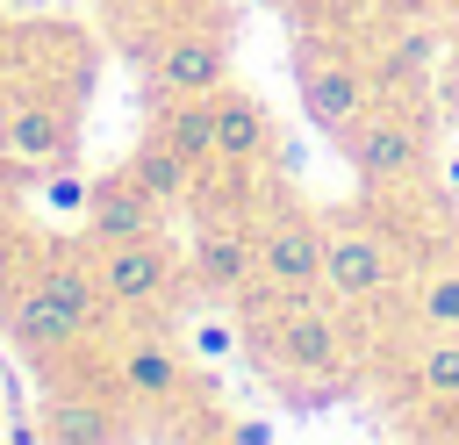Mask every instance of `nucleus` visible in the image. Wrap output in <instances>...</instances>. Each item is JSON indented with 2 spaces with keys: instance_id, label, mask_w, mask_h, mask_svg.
<instances>
[{
  "instance_id": "nucleus-1",
  "label": "nucleus",
  "mask_w": 459,
  "mask_h": 445,
  "mask_svg": "<svg viewBox=\"0 0 459 445\" xmlns=\"http://www.w3.org/2000/svg\"><path fill=\"white\" fill-rule=\"evenodd\" d=\"M258 359L280 388L330 395L351 373V337L337 323V301L330 294H273V316L258 323Z\"/></svg>"
},
{
  "instance_id": "nucleus-2",
  "label": "nucleus",
  "mask_w": 459,
  "mask_h": 445,
  "mask_svg": "<svg viewBox=\"0 0 459 445\" xmlns=\"http://www.w3.org/2000/svg\"><path fill=\"white\" fill-rule=\"evenodd\" d=\"M100 316H108V301H100L93 266H79V258H50V266L14 294V309H7V337H14V352H29V359H57V352H72Z\"/></svg>"
},
{
  "instance_id": "nucleus-3",
  "label": "nucleus",
  "mask_w": 459,
  "mask_h": 445,
  "mask_svg": "<svg viewBox=\"0 0 459 445\" xmlns=\"http://www.w3.org/2000/svg\"><path fill=\"white\" fill-rule=\"evenodd\" d=\"M323 294L337 309H373L394 294V244L373 215H323Z\"/></svg>"
},
{
  "instance_id": "nucleus-4",
  "label": "nucleus",
  "mask_w": 459,
  "mask_h": 445,
  "mask_svg": "<svg viewBox=\"0 0 459 445\" xmlns=\"http://www.w3.org/2000/svg\"><path fill=\"white\" fill-rule=\"evenodd\" d=\"M344 158H351V172L359 179H373V187H409V179H423L430 172V129L409 115V108H387V100H373L344 136H330Z\"/></svg>"
},
{
  "instance_id": "nucleus-5",
  "label": "nucleus",
  "mask_w": 459,
  "mask_h": 445,
  "mask_svg": "<svg viewBox=\"0 0 459 445\" xmlns=\"http://www.w3.org/2000/svg\"><path fill=\"white\" fill-rule=\"evenodd\" d=\"M258 237V287L265 294H323V215L280 201L251 222Z\"/></svg>"
},
{
  "instance_id": "nucleus-6",
  "label": "nucleus",
  "mask_w": 459,
  "mask_h": 445,
  "mask_svg": "<svg viewBox=\"0 0 459 445\" xmlns=\"http://www.w3.org/2000/svg\"><path fill=\"white\" fill-rule=\"evenodd\" d=\"M93 280H100V301H108V309H158V301L179 287V258H172V244L151 230V237L93 244Z\"/></svg>"
},
{
  "instance_id": "nucleus-7",
  "label": "nucleus",
  "mask_w": 459,
  "mask_h": 445,
  "mask_svg": "<svg viewBox=\"0 0 459 445\" xmlns=\"http://www.w3.org/2000/svg\"><path fill=\"white\" fill-rule=\"evenodd\" d=\"M380 100L373 72L344 50H301V115L323 129V136H344L366 108Z\"/></svg>"
},
{
  "instance_id": "nucleus-8",
  "label": "nucleus",
  "mask_w": 459,
  "mask_h": 445,
  "mask_svg": "<svg viewBox=\"0 0 459 445\" xmlns=\"http://www.w3.org/2000/svg\"><path fill=\"white\" fill-rule=\"evenodd\" d=\"M230 86V36L222 29H172L151 50V93L179 100V93H215Z\"/></svg>"
},
{
  "instance_id": "nucleus-9",
  "label": "nucleus",
  "mask_w": 459,
  "mask_h": 445,
  "mask_svg": "<svg viewBox=\"0 0 459 445\" xmlns=\"http://www.w3.org/2000/svg\"><path fill=\"white\" fill-rule=\"evenodd\" d=\"M165 222V201L122 165V172H108V179H93V194H86V244H122V237H151Z\"/></svg>"
},
{
  "instance_id": "nucleus-10",
  "label": "nucleus",
  "mask_w": 459,
  "mask_h": 445,
  "mask_svg": "<svg viewBox=\"0 0 459 445\" xmlns=\"http://www.w3.org/2000/svg\"><path fill=\"white\" fill-rule=\"evenodd\" d=\"M115 380L136 409H165V402L186 395V352L172 337H129L115 352Z\"/></svg>"
},
{
  "instance_id": "nucleus-11",
  "label": "nucleus",
  "mask_w": 459,
  "mask_h": 445,
  "mask_svg": "<svg viewBox=\"0 0 459 445\" xmlns=\"http://www.w3.org/2000/svg\"><path fill=\"white\" fill-rule=\"evenodd\" d=\"M194 280L208 294H244L258 287V237L244 222H201L194 230Z\"/></svg>"
},
{
  "instance_id": "nucleus-12",
  "label": "nucleus",
  "mask_w": 459,
  "mask_h": 445,
  "mask_svg": "<svg viewBox=\"0 0 459 445\" xmlns=\"http://www.w3.org/2000/svg\"><path fill=\"white\" fill-rule=\"evenodd\" d=\"M265 151H273V115L251 93L215 86V165L222 172H251Z\"/></svg>"
},
{
  "instance_id": "nucleus-13",
  "label": "nucleus",
  "mask_w": 459,
  "mask_h": 445,
  "mask_svg": "<svg viewBox=\"0 0 459 445\" xmlns=\"http://www.w3.org/2000/svg\"><path fill=\"white\" fill-rule=\"evenodd\" d=\"M0 144H7V158H22V165H57V158L72 151V122H65V108H50V100H22V108L7 115V129H0Z\"/></svg>"
},
{
  "instance_id": "nucleus-14",
  "label": "nucleus",
  "mask_w": 459,
  "mask_h": 445,
  "mask_svg": "<svg viewBox=\"0 0 459 445\" xmlns=\"http://www.w3.org/2000/svg\"><path fill=\"white\" fill-rule=\"evenodd\" d=\"M158 136L194 158V165H215V93H179V100H158Z\"/></svg>"
},
{
  "instance_id": "nucleus-15",
  "label": "nucleus",
  "mask_w": 459,
  "mask_h": 445,
  "mask_svg": "<svg viewBox=\"0 0 459 445\" xmlns=\"http://www.w3.org/2000/svg\"><path fill=\"white\" fill-rule=\"evenodd\" d=\"M129 172H136V179H143V187H151L165 208H172V201H186V194H194V179H201V165H194V158H179V151H172L158 129H151V136L129 151Z\"/></svg>"
},
{
  "instance_id": "nucleus-16",
  "label": "nucleus",
  "mask_w": 459,
  "mask_h": 445,
  "mask_svg": "<svg viewBox=\"0 0 459 445\" xmlns=\"http://www.w3.org/2000/svg\"><path fill=\"white\" fill-rule=\"evenodd\" d=\"M416 395L430 409H459V330H423V345H416Z\"/></svg>"
},
{
  "instance_id": "nucleus-17",
  "label": "nucleus",
  "mask_w": 459,
  "mask_h": 445,
  "mask_svg": "<svg viewBox=\"0 0 459 445\" xmlns=\"http://www.w3.org/2000/svg\"><path fill=\"white\" fill-rule=\"evenodd\" d=\"M43 438H50V445H115V438H136V431L115 423L100 402H50Z\"/></svg>"
},
{
  "instance_id": "nucleus-18",
  "label": "nucleus",
  "mask_w": 459,
  "mask_h": 445,
  "mask_svg": "<svg viewBox=\"0 0 459 445\" xmlns=\"http://www.w3.org/2000/svg\"><path fill=\"white\" fill-rule=\"evenodd\" d=\"M416 323L423 330H459V258H437L416 280Z\"/></svg>"
},
{
  "instance_id": "nucleus-19",
  "label": "nucleus",
  "mask_w": 459,
  "mask_h": 445,
  "mask_svg": "<svg viewBox=\"0 0 459 445\" xmlns=\"http://www.w3.org/2000/svg\"><path fill=\"white\" fill-rule=\"evenodd\" d=\"M186 352H194V359H230V352H237V323H230V316H194Z\"/></svg>"
},
{
  "instance_id": "nucleus-20",
  "label": "nucleus",
  "mask_w": 459,
  "mask_h": 445,
  "mask_svg": "<svg viewBox=\"0 0 459 445\" xmlns=\"http://www.w3.org/2000/svg\"><path fill=\"white\" fill-rule=\"evenodd\" d=\"M86 194H93V179H79V172H50L43 179V201L65 208V215H86Z\"/></svg>"
},
{
  "instance_id": "nucleus-21",
  "label": "nucleus",
  "mask_w": 459,
  "mask_h": 445,
  "mask_svg": "<svg viewBox=\"0 0 459 445\" xmlns=\"http://www.w3.org/2000/svg\"><path fill=\"white\" fill-rule=\"evenodd\" d=\"M452 50H459V29H452Z\"/></svg>"
}]
</instances>
